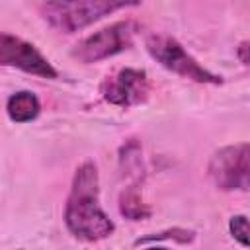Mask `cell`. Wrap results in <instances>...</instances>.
Wrapping results in <instances>:
<instances>
[{"mask_svg": "<svg viewBox=\"0 0 250 250\" xmlns=\"http://www.w3.org/2000/svg\"><path fill=\"white\" fill-rule=\"evenodd\" d=\"M64 225L80 240L96 242L113 234L115 223L100 205V176L92 160L82 162L72 178L64 205Z\"/></svg>", "mask_w": 250, "mask_h": 250, "instance_id": "6da1fadb", "label": "cell"}, {"mask_svg": "<svg viewBox=\"0 0 250 250\" xmlns=\"http://www.w3.org/2000/svg\"><path fill=\"white\" fill-rule=\"evenodd\" d=\"M141 4L143 0H45L41 18L59 33H76L113 12Z\"/></svg>", "mask_w": 250, "mask_h": 250, "instance_id": "7a4b0ae2", "label": "cell"}, {"mask_svg": "<svg viewBox=\"0 0 250 250\" xmlns=\"http://www.w3.org/2000/svg\"><path fill=\"white\" fill-rule=\"evenodd\" d=\"M145 45H146L148 55L160 66H164L166 70H170L182 78H188V80H193L199 84H221L223 82L221 76H217L211 70H207L205 66H201L197 62V59L193 55H189L178 39H174L166 33L148 35Z\"/></svg>", "mask_w": 250, "mask_h": 250, "instance_id": "3957f363", "label": "cell"}, {"mask_svg": "<svg viewBox=\"0 0 250 250\" xmlns=\"http://www.w3.org/2000/svg\"><path fill=\"white\" fill-rule=\"evenodd\" d=\"M139 29H141V25L135 20L117 21L109 27H104V29L88 35L80 43H76L72 49V57L82 64H94V62L105 61L109 57H115V55L127 51L129 47H133V41H135V35L139 33Z\"/></svg>", "mask_w": 250, "mask_h": 250, "instance_id": "277c9868", "label": "cell"}, {"mask_svg": "<svg viewBox=\"0 0 250 250\" xmlns=\"http://www.w3.org/2000/svg\"><path fill=\"white\" fill-rule=\"evenodd\" d=\"M209 178L223 191H246L250 186L248 143L229 145L219 148L209 160Z\"/></svg>", "mask_w": 250, "mask_h": 250, "instance_id": "5b68a950", "label": "cell"}, {"mask_svg": "<svg viewBox=\"0 0 250 250\" xmlns=\"http://www.w3.org/2000/svg\"><path fill=\"white\" fill-rule=\"evenodd\" d=\"M0 66L18 68L21 72L49 80L57 78L55 66L33 43L4 31H0Z\"/></svg>", "mask_w": 250, "mask_h": 250, "instance_id": "8992f818", "label": "cell"}, {"mask_svg": "<svg viewBox=\"0 0 250 250\" xmlns=\"http://www.w3.org/2000/svg\"><path fill=\"white\" fill-rule=\"evenodd\" d=\"M148 92L150 82L146 72L141 68H121L113 76H107L100 86L102 98L107 104L123 109L143 104L148 98Z\"/></svg>", "mask_w": 250, "mask_h": 250, "instance_id": "52a82bcc", "label": "cell"}, {"mask_svg": "<svg viewBox=\"0 0 250 250\" xmlns=\"http://www.w3.org/2000/svg\"><path fill=\"white\" fill-rule=\"evenodd\" d=\"M41 111V104L37 96L29 90L14 92L6 102V113L14 123H29Z\"/></svg>", "mask_w": 250, "mask_h": 250, "instance_id": "ba28073f", "label": "cell"}, {"mask_svg": "<svg viewBox=\"0 0 250 250\" xmlns=\"http://www.w3.org/2000/svg\"><path fill=\"white\" fill-rule=\"evenodd\" d=\"M193 238H195V232H193V230L174 227V229H166V230H162V232H154V234H148V236L137 238V240H135V246H141V244L145 246V244L162 242V240H172V242L188 244V242H193Z\"/></svg>", "mask_w": 250, "mask_h": 250, "instance_id": "9c48e42d", "label": "cell"}, {"mask_svg": "<svg viewBox=\"0 0 250 250\" xmlns=\"http://www.w3.org/2000/svg\"><path fill=\"white\" fill-rule=\"evenodd\" d=\"M119 211H121V215H125L131 221H139V219H145V217L150 215V209L141 201V195L135 189H131V191L121 195Z\"/></svg>", "mask_w": 250, "mask_h": 250, "instance_id": "30bf717a", "label": "cell"}, {"mask_svg": "<svg viewBox=\"0 0 250 250\" xmlns=\"http://www.w3.org/2000/svg\"><path fill=\"white\" fill-rule=\"evenodd\" d=\"M229 229H230V234L242 246H248V219H246V215H234V217H230Z\"/></svg>", "mask_w": 250, "mask_h": 250, "instance_id": "8fae6325", "label": "cell"}, {"mask_svg": "<svg viewBox=\"0 0 250 250\" xmlns=\"http://www.w3.org/2000/svg\"><path fill=\"white\" fill-rule=\"evenodd\" d=\"M238 59L242 64H248V41H242L238 47Z\"/></svg>", "mask_w": 250, "mask_h": 250, "instance_id": "7c38bea8", "label": "cell"}]
</instances>
